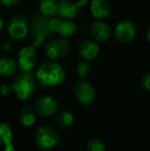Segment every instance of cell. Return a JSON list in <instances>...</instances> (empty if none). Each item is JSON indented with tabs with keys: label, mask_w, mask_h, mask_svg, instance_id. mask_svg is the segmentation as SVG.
Here are the masks:
<instances>
[{
	"label": "cell",
	"mask_w": 150,
	"mask_h": 151,
	"mask_svg": "<svg viewBox=\"0 0 150 151\" xmlns=\"http://www.w3.org/2000/svg\"><path fill=\"white\" fill-rule=\"evenodd\" d=\"M36 77L41 86H55L64 81L65 71L60 64L46 62L38 68Z\"/></svg>",
	"instance_id": "1"
},
{
	"label": "cell",
	"mask_w": 150,
	"mask_h": 151,
	"mask_svg": "<svg viewBox=\"0 0 150 151\" xmlns=\"http://www.w3.org/2000/svg\"><path fill=\"white\" fill-rule=\"evenodd\" d=\"M11 90L21 100H27L32 97L35 91V78L32 72L23 71L17 76L11 84Z\"/></svg>",
	"instance_id": "2"
},
{
	"label": "cell",
	"mask_w": 150,
	"mask_h": 151,
	"mask_svg": "<svg viewBox=\"0 0 150 151\" xmlns=\"http://www.w3.org/2000/svg\"><path fill=\"white\" fill-rule=\"evenodd\" d=\"M48 21H50V17L46 16H36L32 19L31 38H32V45L35 48L41 45L42 42L50 34L48 29Z\"/></svg>",
	"instance_id": "3"
},
{
	"label": "cell",
	"mask_w": 150,
	"mask_h": 151,
	"mask_svg": "<svg viewBox=\"0 0 150 151\" xmlns=\"http://www.w3.org/2000/svg\"><path fill=\"white\" fill-rule=\"evenodd\" d=\"M59 135L52 127H42L38 129L35 135V143L40 149H50L58 144Z\"/></svg>",
	"instance_id": "4"
},
{
	"label": "cell",
	"mask_w": 150,
	"mask_h": 151,
	"mask_svg": "<svg viewBox=\"0 0 150 151\" xmlns=\"http://www.w3.org/2000/svg\"><path fill=\"white\" fill-rule=\"evenodd\" d=\"M74 96L82 105H90L96 98V91L88 81L80 80L74 86Z\"/></svg>",
	"instance_id": "5"
},
{
	"label": "cell",
	"mask_w": 150,
	"mask_h": 151,
	"mask_svg": "<svg viewBox=\"0 0 150 151\" xmlns=\"http://www.w3.org/2000/svg\"><path fill=\"white\" fill-rule=\"evenodd\" d=\"M85 4L86 0H79L76 2H71L69 0H59L57 16L66 20L72 19L77 14L79 8Z\"/></svg>",
	"instance_id": "6"
},
{
	"label": "cell",
	"mask_w": 150,
	"mask_h": 151,
	"mask_svg": "<svg viewBox=\"0 0 150 151\" xmlns=\"http://www.w3.org/2000/svg\"><path fill=\"white\" fill-rule=\"evenodd\" d=\"M70 50V45L65 38L57 39L50 42L45 46V54L52 60L65 57Z\"/></svg>",
	"instance_id": "7"
},
{
	"label": "cell",
	"mask_w": 150,
	"mask_h": 151,
	"mask_svg": "<svg viewBox=\"0 0 150 151\" xmlns=\"http://www.w3.org/2000/svg\"><path fill=\"white\" fill-rule=\"evenodd\" d=\"M37 61V54L33 45L22 48L19 54V66L23 71H31Z\"/></svg>",
	"instance_id": "8"
},
{
	"label": "cell",
	"mask_w": 150,
	"mask_h": 151,
	"mask_svg": "<svg viewBox=\"0 0 150 151\" xmlns=\"http://www.w3.org/2000/svg\"><path fill=\"white\" fill-rule=\"evenodd\" d=\"M7 31L9 35L14 39L24 38L28 32V26H27V22L24 17L14 16L8 23Z\"/></svg>",
	"instance_id": "9"
},
{
	"label": "cell",
	"mask_w": 150,
	"mask_h": 151,
	"mask_svg": "<svg viewBox=\"0 0 150 151\" xmlns=\"http://www.w3.org/2000/svg\"><path fill=\"white\" fill-rule=\"evenodd\" d=\"M115 35L120 42H131L136 36V25L131 21H121L116 26Z\"/></svg>",
	"instance_id": "10"
},
{
	"label": "cell",
	"mask_w": 150,
	"mask_h": 151,
	"mask_svg": "<svg viewBox=\"0 0 150 151\" xmlns=\"http://www.w3.org/2000/svg\"><path fill=\"white\" fill-rule=\"evenodd\" d=\"M35 109L38 112V114L42 116H50L52 115L58 109V103L52 97H40L35 101Z\"/></svg>",
	"instance_id": "11"
},
{
	"label": "cell",
	"mask_w": 150,
	"mask_h": 151,
	"mask_svg": "<svg viewBox=\"0 0 150 151\" xmlns=\"http://www.w3.org/2000/svg\"><path fill=\"white\" fill-rule=\"evenodd\" d=\"M14 132L9 124L5 122L0 123V146L3 147L4 151H14V144H12Z\"/></svg>",
	"instance_id": "12"
},
{
	"label": "cell",
	"mask_w": 150,
	"mask_h": 151,
	"mask_svg": "<svg viewBox=\"0 0 150 151\" xmlns=\"http://www.w3.org/2000/svg\"><path fill=\"white\" fill-rule=\"evenodd\" d=\"M90 12L97 19H105L111 12V5L108 0H94L90 4Z\"/></svg>",
	"instance_id": "13"
},
{
	"label": "cell",
	"mask_w": 150,
	"mask_h": 151,
	"mask_svg": "<svg viewBox=\"0 0 150 151\" xmlns=\"http://www.w3.org/2000/svg\"><path fill=\"white\" fill-rule=\"evenodd\" d=\"M78 50L82 58L85 60H90L98 55L99 46L92 40H83L78 46Z\"/></svg>",
	"instance_id": "14"
},
{
	"label": "cell",
	"mask_w": 150,
	"mask_h": 151,
	"mask_svg": "<svg viewBox=\"0 0 150 151\" xmlns=\"http://www.w3.org/2000/svg\"><path fill=\"white\" fill-rule=\"evenodd\" d=\"M90 33L98 41L104 42L110 36V29L106 24L102 22H96L90 26Z\"/></svg>",
	"instance_id": "15"
},
{
	"label": "cell",
	"mask_w": 150,
	"mask_h": 151,
	"mask_svg": "<svg viewBox=\"0 0 150 151\" xmlns=\"http://www.w3.org/2000/svg\"><path fill=\"white\" fill-rule=\"evenodd\" d=\"M17 63L10 57L0 58V74L3 76H12L16 73Z\"/></svg>",
	"instance_id": "16"
},
{
	"label": "cell",
	"mask_w": 150,
	"mask_h": 151,
	"mask_svg": "<svg viewBox=\"0 0 150 151\" xmlns=\"http://www.w3.org/2000/svg\"><path fill=\"white\" fill-rule=\"evenodd\" d=\"M74 121V116H73L72 112L69 110H63L58 114L56 118V123L60 129H67L73 124Z\"/></svg>",
	"instance_id": "17"
},
{
	"label": "cell",
	"mask_w": 150,
	"mask_h": 151,
	"mask_svg": "<svg viewBox=\"0 0 150 151\" xmlns=\"http://www.w3.org/2000/svg\"><path fill=\"white\" fill-rule=\"evenodd\" d=\"M59 0H41L40 2V12L43 16L50 17L57 14Z\"/></svg>",
	"instance_id": "18"
},
{
	"label": "cell",
	"mask_w": 150,
	"mask_h": 151,
	"mask_svg": "<svg viewBox=\"0 0 150 151\" xmlns=\"http://www.w3.org/2000/svg\"><path fill=\"white\" fill-rule=\"evenodd\" d=\"M19 118H20V121L23 125H25V127H31L35 122V113L32 110V108L26 106V107H24L21 110Z\"/></svg>",
	"instance_id": "19"
},
{
	"label": "cell",
	"mask_w": 150,
	"mask_h": 151,
	"mask_svg": "<svg viewBox=\"0 0 150 151\" xmlns=\"http://www.w3.org/2000/svg\"><path fill=\"white\" fill-rule=\"evenodd\" d=\"M75 29H76L75 24L73 22H70V21H62L60 30H59L58 33L60 34L61 36H63V37L71 36L74 34Z\"/></svg>",
	"instance_id": "20"
},
{
	"label": "cell",
	"mask_w": 150,
	"mask_h": 151,
	"mask_svg": "<svg viewBox=\"0 0 150 151\" xmlns=\"http://www.w3.org/2000/svg\"><path fill=\"white\" fill-rule=\"evenodd\" d=\"M92 71V66L88 62H80L77 66V73L81 78L88 77Z\"/></svg>",
	"instance_id": "21"
},
{
	"label": "cell",
	"mask_w": 150,
	"mask_h": 151,
	"mask_svg": "<svg viewBox=\"0 0 150 151\" xmlns=\"http://www.w3.org/2000/svg\"><path fill=\"white\" fill-rule=\"evenodd\" d=\"M88 151H104L105 145L104 142L100 139H92L88 143Z\"/></svg>",
	"instance_id": "22"
},
{
	"label": "cell",
	"mask_w": 150,
	"mask_h": 151,
	"mask_svg": "<svg viewBox=\"0 0 150 151\" xmlns=\"http://www.w3.org/2000/svg\"><path fill=\"white\" fill-rule=\"evenodd\" d=\"M61 23H62V21L59 20V19H50V21H48V29H50V34L58 33L59 30H60Z\"/></svg>",
	"instance_id": "23"
},
{
	"label": "cell",
	"mask_w": 150,
	"mask_h": 151,
	"mask_svg": "<svg viewBox=\"0 0 150 151\" xmlns=\"http://www.w3.org/2000/svg\"><path fill=\"white\" fill-rule=\"evenodd\" d=\"M142 86L146 91H148L150 93V72L147 74H145L142 78Z\"/></svg>",
	"instance_id": "24"
},
{
	"label": "cell",
	"mask_w": 150,
	"mask_h": 151,
	"mask_svg": "<svg viewBox=\"0 0 150 151\" xmlns=\"http://www.w3.org/2000/svg\"><path fill=\"white\" fill-rule=\"evenodd\" d=\"M11 91H12L11 86H7V84H1V86H0V95L6 96Z\"/></svg>",
	"instance_id": "25"
},
{
	"label": "cell",
	"mask_w": 150,
	"mask_h": 151,
	"mask_svg": "<svg viewBox=\"0 0 150 151\" xmlns=\"http://www.w3.org/2000/svg\"><path fill=\"white\" fill-rule=\"evenodd\" d=\"M20 0H1V2L4 4V5H7V6H12L14 4H17Z\"/></svg>",
	"instance_id": "26"
},
{
	"label": "cell",
	"mask_w": 150,
	"mask_h": 151,
	"mask_svg": "<svg viewBox=\"0 0 150 151\" xmlns=\"http://www.w3.org/2000/svg\"><path fill=\"white\" fill-rule=\"evenodd\" d=\"M2 27H3V21H2L1 18H0V30L2 29Z\"/></svg>",
	"instance_id": "27"
},
{
	"label": "cell",
	"mask_w": 150,
	"mask_h": 151,
	"mask_svg": "<svg viewBox=\"0 0 150 151\" xmlns=\"http://www.w3.org/2000/svg\"><path fill=\"white\" fill-rule=\"evenodd\" d=\"M148 40H149V42H150V30L148 31Z\"/></svg>",
	"instance_id": "28"
}]
</instances>
